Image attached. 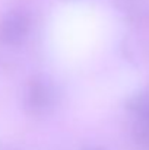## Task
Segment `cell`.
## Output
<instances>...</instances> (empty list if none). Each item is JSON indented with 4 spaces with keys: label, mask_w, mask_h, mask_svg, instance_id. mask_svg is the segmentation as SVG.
<instances>
[{
    "label": "cell",
    "mask_w": 149,
    "mask_h": 150,
    "mask_svg": "<svg viewBox=\"0 0 149 150\" xmlns=\"http://www.w3.org/2000/svg\"><path fill=\"white\" fill-rule=\"evenodd\" d=\"M56 103V88L47 76H35L25 92V105L32 112H46Z\"/></svg>",
    "instance_id": "1"
},
{
    "label": "cell",
    "mask_w": 149,
    "mask_h": 150,
    "mask_svg": "<svg viewBox=\"0 0 149 150\" xmlns=\"http://www.w3.org/2000/svg\"><path fill=\"white\" fill-rule=\"evenodd\" d=\"M29 28L31 21L25 10H9L0 21V41L6 45H18L26 38Z\"/></svg>",
    "instance_id": "2"
},
{
    "label": "cell",
    "mask_w": 149,
    "mask_h": 150,
    "mask_svg": "<svg viewBox=\"0 0 149 150\" xmlns=\"http://www.w3.org/2000/svg\"><path fill=\"white\" fill-rule=\"evenodd\" d=\"M114 6L118 13L135 26L149 22V0H114Z\"/></svg>",
    "instance_id": "3"
},
{
    "label": "cell",
    "mask_w": 149,
    "mask_h": 150,
    "mask_svg": "<svg viewBox=\"0 0 149 150\" xmlns=\"http://www.w3.org/2000/svg\"><path fill=\"white\" fill-rule=\"evenodd\" d=\"M83 150H104L102 147H86V149H83Z\"/></svg>",
    "instance_id": "4"
}]
</instances>
